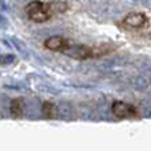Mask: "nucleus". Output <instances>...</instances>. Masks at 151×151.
<instances>
[{"mask_svg": "<svg viewBox=\"0 0 151 151\" xmlns=\"http://www.w3.org/2000/svg\"><path fill=\"white\" fill-rule=\"evenodd\" d=\"M49 9L50 12H52V15H55V13H60V12H64V11H66V4L63 1H56V3H49Z\"/></svg>", "mask_w": 151, "mask_h": 151, "instance_id": "obj_7", "label": "nucleus"}, {"mask_svg": "<svg viewBox=\"0 0 151 151\" xmlns=\"http://www.w3.org/2000/svg\"><path fill=\"white\" fill-rule=\"evenodd\" d=\"M25 12L28 17L35 23H44L53 16L49 9V5L42 1H39V0L29 3L25 8Z\"/></svg>", "mask_w": 151, "mask_h": 151, "instance_id": "obj_1", "label": "nucleus"}, {"mask_svg": "<svg viewBox=\"0 0 151 151\" xmlns=\"http://www.w3.org/2000/svg\"><path fill=\"white\" fill-rule=\"evenodd\" d=\"M68 44H69L68 40L65 37L60 36V35L50 36L44 41V47L49 50H53V52H63Z\"/></svg>", "mask_w": 151, "mask_h": 151, "instance_id": "obj_5", "label": "nucleus"}, {"mask_svg": "<svg viewBox=\"0 0 151 151\" xmlns=\"http://www.w3.org/2000/svg\"><path fill=\"white\" fill-rule=\"evenodd\" d=\"M111 111L115 117L121 118V119H123V118H129V117H131V115L135 114V109H134L131 105L126 104V102H123V101H114L113 102Z\"/></svg>", "mask_w": 151, "mask_h": 151, "instance_id": "obj_4", "label": "nucleus"}, {"mask_svg": "<svg viewBox=\"0 0 151 151\" xmlns=\"http://www.w3.org/2000/svg\"><path fill=\"white\" fill-rule=\"evenodd\" d=\"M147 23H149V19L143 12H130L122 20V25L131 29L146 28Z\"/></svg>", "mask_w": 151, "mask_h": 151, "instance_id": "obj_2", "label": "nucleus"}, {"mask_svg": "<svg viewBox=\"0 0 151 151\" xmlns=\"http://www.w3.org/2000/svg\"><path fill=\"white\" fill-rule=\"evenodd\" d=\"M53 111H55V105L50 104V102H45L42 105V113H44L45 117H52Z\"/></svg>", "mask_w": 151, "mask_h": 151, "instance_id": "obj_8", "label": "nucleus"}, {"mask_svg": "<svg viewBox=\"0 0 151 151\" xmlns=\"http://www.w3.org/2000/svg\"><path fill=\"white\" fill-rule=\"evenodd\" d=\"M64 55L74 58V60H86L91 57V47H85V45H66V48L63 50Z\"/></svg>", "mask_w": 151, "mask_h": 151, "instance_id": "obj_3", "label": "nucleus"}, {"mask_svg": "<svg viewBox=\"0 0 151 151\" xmlns=\"http://www.w3.org/2000/svg\"><path fill=\"white\" fill-rule=\"evenodd\" d=\"M9 109H11V114L13 115L15 118H20L24 113V101L23 98H15L11 101L9 105Z\"/></svg>", "mask_w": 151, "mask_h": 151, "instance_id": "obj_6", "label": "nucleus"}]
</instances>
